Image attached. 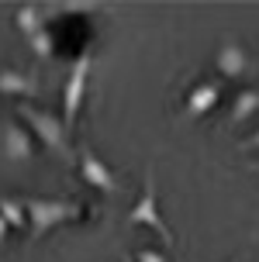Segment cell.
<instances>
[{
	"label": "cell",
	"mask_w": 259,
	"mask_h": 262,
	"mask_svg": "<svg viewBox=\"0 0 259 262\" xmlns=\"http://www.w3.org/2000/svg\"><path fill=\"white\" fill-rule=\"evenodd\" d=\"M25 210H28V238L31 242H42L52 228L83 217V207L73 196H28Z\"/></svg>",
	"instance_id": "6da1fadb"
},
{
	"label": "cell",
	"mask_w": 259,
	"mask_h": 262,
	"mask_svg": "<svg viewBox=\"0 0 259 262\" xmlns=\"http://www.w3.org/2000/svg\"><path fill=\"white\" fill-rule=\"evenodd\" d=\"M17 118L31 128V138H38L52 156L73 159L69 131H66V124H63L59 114H52V111H45V107H35V104H17Z\"/></svg>",
	"instance_id": "7a4b0ae2"
},
{
	"label": "cell",
	"mask_w": 259,
	"mask_h": 262,
	"mask_svg": "<svg viewBox=\"0 0 259 262\" xmlns=\"http://www.w3.org/2000/svg\"><path fill=\"white\" fill-rule=\"evenodd\" d=\"M87 90H90V55H79L76 62L69 66V76L63 83V124L66 131H73L79 118V107L87 100Z\"/></svg>",
	"instance_id": "3957f363"
},
{
	"label": "cell",
	"mask_w": 259,
	"mask_h": 262,
	"mask_svg": "<svg viewBox=\"0 0 259 262\" xmlns=\"http://www.w3.org/2000/svg\"><path fill=\"white\" fill-rule=\"evenodd\" d=\"M128 224L152 228L155 235L163 238V245L173 249V231L163 224V214H159V204H155V172L152 169H149V176H145V190H142V196H138V204H135L131 214H128Z\"/></svg>",
	"instance_id": "277c9868"
},
{
	"label": "cell",
	"mask_w": 259,
	"mask_h": 262,
	"mask_svg": "<svg viewBox=\"0 0 259 262\" xmlns=\"http://www.w3.org/2000/svg\"><path fill=\"white\" fill-rule=\"evenodd\" d=\"M14 21H17V28L25 31L28 49L38 55V59H52V52H55V41H52V31L45 28V17H42L38 7H35V4H25V7H17Z\"/></svg>",
	"instance_id": "5b68a950"
},
{
	"label": "cell",
	"mask_w": 259,
	"mask_h": 262,
	"mask_svg": "<svg viewBox=\"0 0 259 262\" xmlns=\"http://www.w3.org/2000/svg\"><path fill=\"white\" fill-rule=\"evenodd\" d=\"M76 169H79V176H83V183L93 186L97 193H104V196H117V193H121V183H117L114 169H111V166H107V162H104L97 152H90V148H79Z\"/></svg>",
	"instance_id": "8992f818"
},
{
	"label": "cell",
	"mask_w": 259,
	"mask_h": 262,
	"mask_svg": "<svg viewBox=\"0 0 259 262\" xmlns=\"http://www.w3.org/2000/svg\"><path fill=\"white\" fill-rule=\"evenodd\" d=\"M0 93L4 97H25V104H31L42 93V79L35 69H0Z\"/></svg>",
	"instance_id": "52a82bcc"
},
{
	"label": "cell",
	"mask_w": 259,
	"mask_h": 262,
	"mask_svg": "<svg viewBox=\"0 0 259 262\" xmlns=\"http://www.w3.org/2000/svg\"><path fill=\"white\" fill-rule=\"evenodd\" d=\"M218 100H221V83L204 79V83H197L194 90H190L187 104H183V118H187V121L204 118V114H211V111L218 107Z\"/></svg>",
	"instance_id": "ba28073f"
},
{
	"label": "cell",
	"mask_w": 259,
	"mask_h": 262,
	"mask_svg": "<svg viewBox=\"0 0 259 262\" xmlns=\"http://www.w3.org/2000/svg\"><path fill=\"white\" fill-rule=\"evenodd\" d=\"M214 66H218L221 76H228V79H242V76H249V73H252V62H249L246 49H242L238 41H225V45L218 49Z\"/></svg>",
	"instance_id": "9c48e42d"
},
{
	"label": "cell",
	"mask_w": 259,
	"mask_h": 262,
	"mask_svg": "<svg viewBox=\"0 0 259 262\" xmlns=\"http://www.w3.org/2000/svg\"><path fill=\"white\" fill-rule=\"evenodd\" d=\"M4 156H7V162H28V159L35 156L31 131L21 128V124H7L4 128Z\"/></svg>",
	"instance_id": "30bf717a"
},
{
	"label": "cell",
	"mask_w": 259,
	"mask_h": 262,
	"mask_svg": "<svg viewBox=\"0 0 259 262\" xmlns=\"http://www.w3.org/2000/svg\"><path fill=\"white\" fill-rule=\"evenodd\" d=\"M259 111V90H238L235 93V100H232V124H242V121L246 118H252V114H256Z\"/></svg>",
	"instance_id": "8fae6325"
},
{
	"label": "cell",
	"mask_w": 259,
	"mask_h": 262,
	"mask_svg": "<svg viewBox=\"0 0 259 262\" xmlns=\"http://www.w3.org/2000/svg\"><path fill=\"white\" fill-rule=\"evenodd\" d=\"M0 217H4L7 228H28L25 200H17V196H0Z\"/></svg>",
	"instance_id": "7c38bea8"
},
{
	"label": "cell",
	"mask_w": 259,
	"mask_h": 262,
	"mask_svg": "<svg viewBox=\"0 0 259 262\" xmlns=\"http://www.w3.org/2000/svg\"><path fill=\"white\" fill-rule=\"evenodd\" d=\"M135 262H169V255H166V252H159V249H142Z\"/></svg>",
	"instance_id": "4fadbf2b"
},
{
	"label": "cell",
	"mask_w": 259,
	"mask_h": 262,
	"mask_svg": "<svg viewBox=\"0 0 259 262\" xmlns=\"http://www.w3.org/2000/svg\"><path fill=\"white\" fill-rule=\"evenodd\" d=\"M242 148H259V128L252 131V135H249L246 142H242Z\"/></svg>",
	"instance_id": "5bb4252c"
},
{
	"label": "cell",
	"mask_w": 259,
	"mask_h": 262,
	"mask_svg": "<svg viewBox=\"0 0 259 262\" xmlns=\"http://www.w3.org/2000/svg\"><path fill=\"white\" fill-rule=\"evenodd\" d=\"M7 245V224H4V217H0V249Z\"/></svg>",
	"instance_id": "9a60e30c"
},
{
	"label": "cell",
	"mask_w": 259,
	"mask_h": 262,
	"mask_svg": "<svg viewBox=\"0 0 259 262\" xmlns=\"http://www.w3.org/2000/svg\"><path fill=\"white\" fill-rule=\"evenodd\" d=\"M249 169H252V172H256V176H259V162H252V166H249Z\"/></svg>",
	"instance_id": "2e32d148"
},
{
	"label": "cell",
	"mask_w": 259,
	"mask_h": 262,
	"mask_svg": "<svg viewBox=\"0 0 259 262\" xmlns=\"http://www.w3.org/2000/svg\"><path fill=\"white\" fill-rule=\"evenodd\" d=\"M121 262H135V259H128V255H121Z\"/></svg>",
	"instance_id": "e0dca14e"
},
{
	"label": "cell",
	"mask_w": 259,
	"mask_h": 262,
	"mask_svg": "<svg viewBox=\"0 0 259 262\" xmlns=\"http://www.w3.org/2000/svg\"><path fill=\"white\" fill-rule=\"evenodd\" d=\"M232 262H246V255H238V259H232Z\"/></svg>",
	"instance_id": "ac0fdd59"
}]
</instances>
